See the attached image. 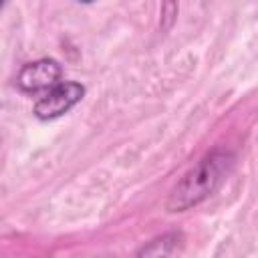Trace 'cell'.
Returning <instances> with one entry per match:
<instances>
[{
	"label": "cell",
	"instance_id": "3",
	"mask_svg": "<svg viewBox=\"0 0 258 258\" xmlns=\"http://www.w3.org/2000/svg\"><path fill=\"white\" fill-rule=\"evenodd\" d=\"M62 69L54 58H38L26 62L16 75V87L24 93L50 91L60 83Z\"/></svg>",
	"mask_w": 258,
	"mask_h": 258
},
{
	"label": "cell",
	"instance_id": "5",
	"mask_svg": "<svg viewBox=\"0 0 258 258\" xmlns=\"http://www.w3.org/2000/svg\"><path fill=\"white\" fill-rule=\"evenodd\" d=\"M0 8H2V2H0Z\"/></svg>",
	"mask_w": 258,
	"mask_h": 258
},
{
	"label": "cell",
	"instance_id": "4",
	"mask_svg": "<svg viewBox=\"0 0 258 258\" xmlns=\"http://www.w3.org/2000/svg\"><path fill=\"white\" fill-rule=\"evenodd\" d=\"M181 242V234L177 232H167L163 236H157L153 240H149L147 244H143L135 258H171V254L177 250Z\"/></svg>",
	"mask_w": 258,
	"mask_h": 258
},
{
	"label": "cell",
	"instance_id": "1",
	"mask_svg": "<svg viewBox=\"0 0 258 258\" xmlns=\"http://www.w3.org/2000/svg\"><path fill=\"white\" fill-rule=\"evenodd\" d=\"M234 153L224 147H218L204 155L171 189L165 208L169 212H185L202 204L222 185V181L234 167Z\"/></svg>",
	"mask_w": 258,
	"mask_h": 258
},
{
	"label": "cell",
	"instance_id": "2",
	"mask_svg": "<svg viewBox=\"0 0 258 258\" xmlns=\"http://www.w3.org/2000/svg\"><path fill=\"white\" fill-rule=\"evenodd\" d=\"M83 95H85V87L81 83L75 81L58 83L54 89L46 91V95L34 103V115L40 121L56 119L67 111H71L83 99Z\"/></svg>",
	"mask_w": 258,
	"mask_h": 258
}]
</instances>
